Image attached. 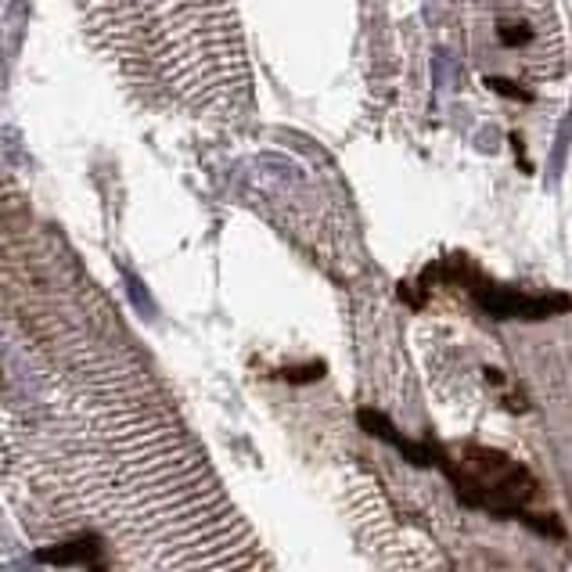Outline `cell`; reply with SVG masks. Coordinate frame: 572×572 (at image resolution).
Here are the masks:
<instances>
[{
	"label": "cell",
	"instance_id": "obj_2",
	"mask_svg": "<svg viewBox=\"0 0 572 572\" xmlns=\"http://www.w3.org/2000/svg\"><path fill=\"white\" fill-rule=\"evenodd\" d=\"M429 278H446V281H461V284L468 281L472 299L489 313V317H497V321H548V317H554V313H569L572 310V299L562 295V292L533 295V292L504 289V284H489V281H483L479 274H475V267L468 260L429 267L425 281Z\"/></svg>",
	"mask_w": 572,
	"mask_h": 572
},
{
	"label": "cell",
	"instance_id": "obj_9",
	"mask_svg": "<svg viewBox=\"0 0 572 572\" xmlns=\"http://www.w3.org/2000/svg\"><path fill=\"white\" fill-rule=\"evenodd\" d=\"M4 572H40L36 565H25V562H11V565H4Z\"/></svg>",
	"mask_w": 572,
	"mask_h": 572
},
{
	"label": "cell",
	"instance_id": "obj_3",
	"mask_svg": "<svg viewBox=\"0 0 572 572\" xmlns=\"http://www.w3.org/2000/svg\"><path fill=\"white\" fill-rule=\"evenodd\" d=\"M101 558H105V548L94 533H84L76 540H65V543H51V548L36 551V562H44V565H62V569L84 565L90 572H105Z\"/></svg>",
	"mask_w": 572,
	"mask_h": 572
},
{
	"label": "cell",
	"instance_id": "obj_5",
	"mask_svg": "<svg viewBox=\"0 0 572 572\" xmlns=\"http://www.w3.org/2000/svg\"><path fill=\"white\" fill-rule=\"evenodd\" d=\"M569 144H572V116H565V122H562V133H558V144H554V155H551V173H554V176L562 173V166H565Z\"/></svg>",
	"mask_w": 572,
	"mask_h": 572
},
{
	"label": "cell",
	"instance_id": "obj_1",
	"mask_svg": "<svg viewBox=\"0 0 572 572\" xmlns=\"http://www.w3.org/2000/svg\"><path fill=\"white\" fill-rule=\"evenodd\" d=\"M435 468L451 475V483L457 486V497L472 504V508L500 515V519H519L526 526L540 529V533H554V537L562 533V529L554 526V515H543L533 508L540 486L533 475L508 454L489 451V446H468L465 461L454 465V461L440 451Z\"/></svg>",
	"mask_w": 572,
	"mask_h": 572
},
{
	"label": "cell",
	"instance_id": "obj_7",
	"mask_svg": "<svg viewBox=\"0 0 572 572\" xmlns=\"http://www.w3.org/2000/svg\"><path fill=\"white\" fill-rule=\"evenodd\" d=\"M497 36H500V44L522 47V44H529V40H533V30H529V25H519V22H508V25H500Z\"/></svg>",
	"mask_w": 572,
	"mask_h": 572
},
{
	"label": "cell",
	"instance_id": "obj_8",
	"mask_svg": "<svg viewBox=\"0 0 572 572\" xmlns=\"http://www.w3.org/2000/svg\"><path fill=\"white\" fill-rule=\"evenodd\" d=\"M432 76H435V87H440V90L451 87V58H446V54H435V62H432Z\"/></svg>",
	"mask_w": 572,
	"mask_h": 572
},
{
	"label": "cell",
	"instance_id": "obj_6",
	"mask_svg": "<svg viewBox=\"0 0 572 572\" xmlns=\"http://www.w3.org/2000/svg\"><path fill=\"white\" fill-rule=\"evenodd\" d=\"M486 87L494 94H504V98H511V101H533V94L515 87L511 79H504V76H486Z\"/></svg>",
	"mask_w": 572,
	"mask_h": 572
},
{
	"label": "cell",
	"instance_id": "obj_4",
	"mask_svg": "<svg viewBox=\"0 0 572 572\" xmlns=\"http://www.w3.org/2000/svg\"><path fill=\"white\" fill-rule=\"evenodd\" d=\"M127 289H130V299H133V306H138L141 317L152 321L159 310H155V303H152V295H148V289H144V284H141L138 278L130 274V270H127Z\"/></svg>",
	"mask_w": 572,
	"mask_h": 572
}]
</instances>
